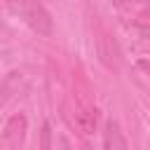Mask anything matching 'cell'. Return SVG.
Returning a JSON list of instances; mask_svg holds the SVG:
<instances>
[{
	"label": "cell",
	"mask_w": 150,
	"mask_h": 150,
	"mask_svg": "<svg viewBox=\"0 0 150 150\" xmlns=\"http://www.w3.org/2000/svg\"><path fill=\"white\" fill-rule=\"evenodd\" d=\"M9 5V9L14 14H19L35 33L40 35H52L54 30V23H52V16L49 12L45 9V5L40 0H5Z\"/></svg>",
	"instance_id": "6da1fadb"
},
{
	"label": "cell",
	"mask_w": 150,
	"mask_h": 150,
	"mask_svg": "<svg viewBox=\"0 0 150 150\" xmlns=\"http://www.w3.org/2000/svg\"><path fill=\"white\" fill-rule=\"evenodd\" d=\"M68 120L70 124L82 134V136H91L96 131V122H98V115H96V108L94 103L84 96V94H73L70 98V105H68Z\"/></svg>",
	"instance_id": "7a4b0ae2"
},
{
	"label": "cell",
	"mask_w": 150,
	"mask_h": 150,
	"mask_svg": "<svg viewBox=\"0 0 150 150\" xmlns=\"http://www.w3.org/2000/svg\"><path fill=\"white\" fill-rule=\"evenodd\" d=\"M103 150H127V138L120 129V124L115 120L105 122V131H103Z\"/></svg>",
	"instance_id": "3957f363"
},
{
	"label": "cell",
	"mask_w": 150,
	"mask_h": 150,
	"mask_svg": "<svg viewBox=\"0 0 150 150\" xmlns=\"http://www.w3.org/2000/svg\"><path fill=\"white\" fill-rule=\"evenodd\" d=\"M115 2H120V5H122V2H127V0H115Z\"/></svg>",
	"instance_id": "277c9868"
}]
</instances>
